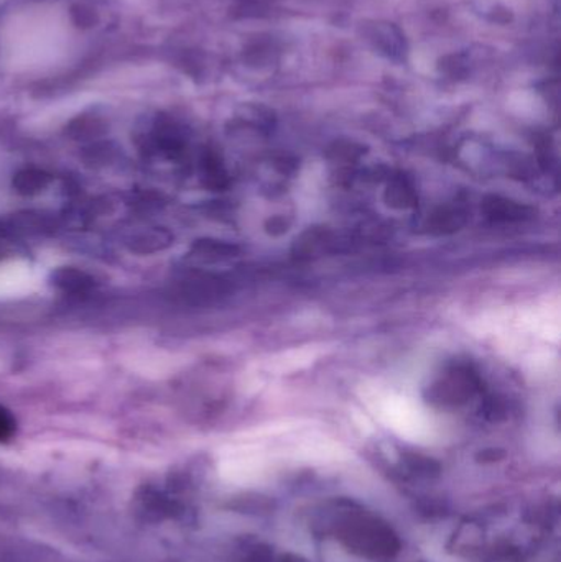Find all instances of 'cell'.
<instances>
[{
    "mask_svg": "<svg viewBox=\"0 0 561 562\" xmlns=\"http://www.w3.org/2000/svg\"><path fill=\"white\" fill-rule=\"evenodd\" d=\"M481 385L480 373L473 367L455 363L425 389L424 396L437 408H458L480 393Z\"/></svg>",
    "mask_w": 561,
    "mask_h": 562,
    "instance_id": "6da1fadb",
    "label": "cell"
},
{
    "mask_svg": "<svg viewBox=\"0 0 561 562\" xmlns=\"http://www.w3.org/2000/svg\"><path fill=\"white\" fill-rule=\"evenodd\" d=\"M481 210L493 223H524V221L534 220L537 214L529 204L520 203L513 198L500 196V194H490L484 198Z\"/></svg>",
    "mask_w": 561,
    "mask_h": 562,
    "instance_id": "7a4b0ae2",
    "label": "cell"
},
{
    "mask_svg": "<svg viewBox=\"0 0 561 562\" xmlns=\"http://www.w3.org/2000/svg\"><path fill=\"white\" fill-rule=\"evenodd\" d=\"M468 223V213L463 206L447 204L438 207L430 214L427 221L428 233L435 236H448L458 233Z\"/></svg>",
    "mask_w": 561,
    "mask_h": 562,
    "instance_id": "3957f363",
    "label": "cell"
},
{
    "mask_svg": "<svg viewBox=\"0 0 561 562\" xmlns=\"http://www.w3.org/2000/svg\"><path fill=\"white\" fill-rule=\"evenodd\" d=\"M385 203L394 210H412L418 204V194L411 178L397 173L389 178L385 188Z\"/></svg>",
    "mask_w": 561,
    "mask_h": 562,
    "instance_id": "277c9868",
    "label": "cell"
},
{
    "mask_svg": "<svg viewBox=\"0 0 561 562\" xmlns=\"http://www.w3.org/2000/svg\"><path fill=\"white\" fill-rule=\"evenodd\" d=\"M335 247V236L328 229H308L296 239L293 252L300 259H312V257L328 254Z\"/></svg>",
    "mask_w": 561,
    "mask_h": 562,
    "instance_id": "5b68a950",
    "label": "cell"
},
{
    "mask_svg": "<svg viewBox=\"0 0 561 562\" xmlns=\"http://www.w3.org/2000/svg\"><path fill=\"white\" fill-rule=\"evenodd\" d=\"M362 154H364V150H362V147H358V145L336 144V147L332 148V151H329V157L335 161L351 164V161L358 160Z\"/></svg>",
    "mask_w": 561,
    "mask_h": 562,
    "instance_id": "8992f818",
    "label": "cell"
},
{
    "mask_svg": "<svg viewBox=\"0 0 561 562\" xmlns=\"http://www.w3.org/2000/svg\"><path fill=\"white\" fill-rule=\"evenodd\" d=\"M16 431V422L13 418L12 413L9 409L3 408L0 405V441H7V439L12 438Z\"/></svg>",
    "mask_w": 561,
    "mask_h": 562,
    "instance_id": "52a82bcc",
    "label": "cell"
},
{
    "mask_svg": "<svg viewBox=\"0 0 561 562\" xmlns=\"http://www.w3.org/2000/svg\"><path fill=\"white\" fill-rule=\"evenodd\" d=\"M289 227L290 221L285 216H273L266 223V231L272 236H282L289 231Z\"/></svg>",
    "mask_w": 561,
    "mask_h": 562,
    "instance_id": "ba28073f",
    "label": "cell"
}]
</instances>
